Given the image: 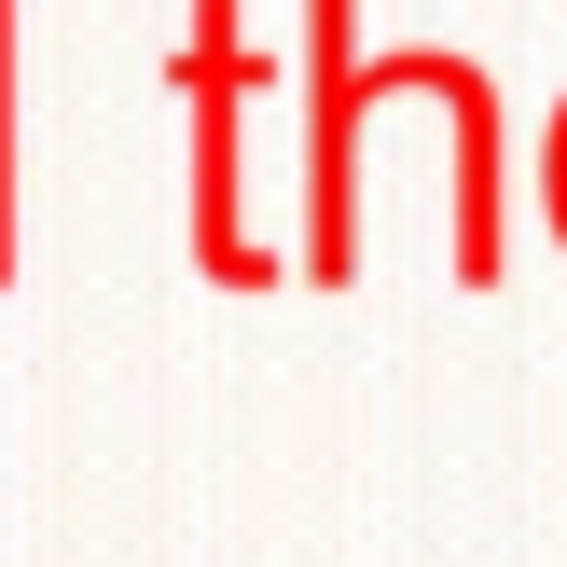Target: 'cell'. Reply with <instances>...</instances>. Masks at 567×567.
<instances>
[{"mask_svg": "<svg viewBox=\"0 0 567 567\" xmlns=\"http://www.w3.org/2000/svg\"><path fill=\"white\" fill-rule=\"evenodd\" d=\"M166 83L194 97V181H181V208H194V264L221 277V291H264V277H291L264 236L236 221V138H249V97H264V42H249V0H194V42L166 55Z\"/></svg>", "mask_w": 567, "mask_h": 567, "instance_id": "6da1fadb", "label": "cell"}, {"mask_svg": "<svg viewBox=\"0 0 567 567\" xmlns=\"http://www.w3.org/2000/svg\"><path fill=\"white\" fill-rule=\"evenodd\" d=\"M0 277H14V0H0Z\"/></svg>", "mask_w": 567, "mask_h": 567, "instance_id": "7a4b0ae2", "label": "cell"}, {"mask_svg": "<svg viewBox=\"0 0 567 567\" xmlns=\"http://www.w3.org/2000/svg\"><path fill=\"white\" fill-rule=\"evenodd\" d=\"M540 181H554V236H567V111H554V138H540Z\"/></svg>", "mask_w": 567, "mask_h": 567, "instance_id": "3957f363", "label": "cell"}]
</instances>
